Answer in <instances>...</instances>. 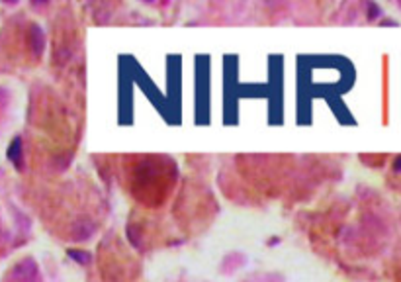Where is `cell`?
<instances>
[{
	"label": "cell",
	"instance_id": "obj_2",
	"mask_svg": "<svg viewBox=\"0 0 401 282\" xmlns=\"http://www.w3.org/2000/svg\"><path fill=\"white\" fill-rule=\"evenodd\" d=\"M8 155H10V159H12V161H18V157H20V141H18V139L14 141V145L10 147Z\"/></svg>",
	"mask_w": 401,
	"mask_h": 282
},
{
	"label": "cell",
	"instance_id": "obj_1",
	"mask_svg": "<svg viewBox=\"0 0 401 282\" xmlns=\"http://www.w3.org/2000/svg\"><path fill=\"white\" fill-rule=\"evenodd\" d=\"M33 274H35V265H33L31 261H22V263L16 265V268H14V276L24 282L31 280Z\"/></svg>",
	"mask_w": 401,
	"mask_h": 282
}]
</instances>
